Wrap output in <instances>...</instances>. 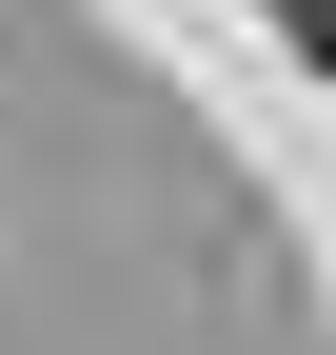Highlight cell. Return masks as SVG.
<instances>
[{
  "label": "cell",
  "mask_w": 336,
  "mask_h": 355,
  "mask_svg": "<svg viewBox=\"0 0 336 355\" xmlns=\"http://www.w3.org/2000/svg\"><path fill=\"white\" fill-rule=\"evenodd\" d=\"M297 40H317V60H336V0H297Z\"/></svg>",
  "instance_id": "obj_1"
}]
</instances>
